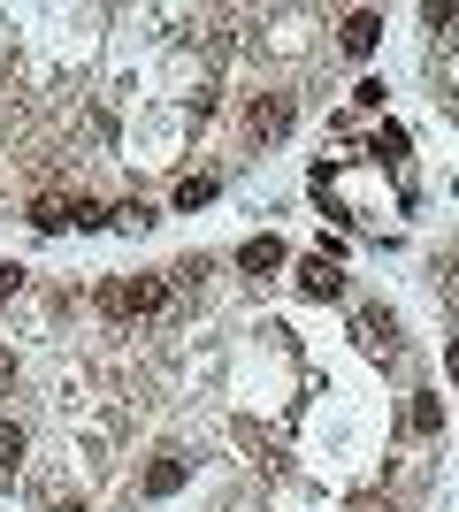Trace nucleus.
<instances>
[{
    "label": "nucleus",
    "instance_id": "f257e3e1",
    "mask_svg": "<svg viewBox=\"0 0 459 512\" xmlns=\"http://www.w3.org/2000/svg\"><path fill=\"white\" fill-rule=\"evenodd\" d=\"M100 306H108L115 321H146V314L169 306V283H161V276H115L108 291H100Z\"/></svg>",
    "mask_w": 459,
    "mask_h": 512
},
{
    "label": "nucleus",
    "instance_id": "f03ea898",
    "mask_svg": "<svg viewBox=\"0 0 459 512\" xmlns=\"http://www.w3.org/2000/svg\"><path fill=\"white\" fill-rule=\"evenodd\" d=\"M299 291H306V299H337V291H345V276H337V260H329V253L299 260Z\"/></svg>",
    "mask_w": 459,
    "mask_h": 512
},
{
    "label": "nucleus",
    "instance_id": "7ed1b4c3",
    "mask_svg": "<svg viewBox=\"0 0 459 512\" xmlns=\"http://www.w3.org/2000/svg\"><path fill=\"white\" fill-rule=\"evenodd\" d=\"M375 39H383V16H375V8L345 16V54H352V62H368V54H375Z\"/></svg>",
    "mask_w": 459,
    "mask_h": 512
},
{
    "label": "nucleus",
    "instance_id": "20e7f679",
    "mask_svg": "<svg viewBox=\"0 0 459 512\" xmlns=\"http://www.w3.org/2000/svg\"><path fill=\"white\" fill-rule=\"evenodd\" d=\"M238 268H245V276H268V268H284V237H245V245H238Z\"/></svg>",
    "mask_w": 459,
    "mask_h": 512
},
{
    "label": "nucleus",
    "instance_id": "39448f33",
    "mask_svg": "<svg viewBox=\"0 0 459 512\" xmlns=\"http://www.w3.org/2000/svg\"><path fill=\"white\" fill-rule=\"evenodd\" d=\"M245 123H253V138H284V130H291V100H253Z\"/></svg>",
    "mask_w": 459,
    "mask_h": 512
},
{
    "label": "nucleus",
    "instance_id": "423d86ee",
    "mask_svg": "<svg viewBox=\"0 0 459 512\" xmlns=\"http://www.w3.org/2000/svg\"><path fill=\"white\" fill-rule=\"evenodd\" d=\"M184 474H192L184 459H153V474H146V497H176V490H184Z\"/></svg>",
    "mask_w": 459,
    "mask_h": 512
},
{
    "label": "nucleus",
    "instance_id": "0eeeda50",
    "mask_svg": "<svg viewBox=\"0 0 459 512\" xmlns=\"http://www.w3.org/2000/svg\"><path fill=\"white\" fill-rule=\"evenodd\" d=\"M406 428H414V436H444V406L437 398H414V406H406Z\"/></svg>",
    "mask_w": 459,
    "mask_h": 512
},
{
    "label": "nucleus",
    "instance_id": "6e6552de",
    "mask_svg": "<svg viewBox=\"0 0 459 512\" xmlns=\"http://www.w3.org/2000/svg\"><path fill=\"white\" fill-rule=\"evenodd\" d=\"M115 207H100V199H69V230H108Z\"/></svg>",
    "mask_w": 459,
    "mask_h": 512
},
{
    "label": "nucleus",
    "instance_id": "1a4fd4ad",
    "mask_svg": "<svg viewBox=\"0 0 459 512\" xmlns=\"http://www.w3.org/2000/svg\"><path fill=\"white\" fill-rule=\"evenodd\" d=\"M31 230H69V199H31Z\"/></svg>",
    "mask_w": 459,
    "mask_h": 512
},
{
    "label": "nucleus",
    "instance_id": "9d476101",
    "mask_svg": "<svg viewBox=\"0 0 459 512\" xmlns=\"http://www.w3.org/2000/svg\"><path fill=\"white\" fill-rule=\"evenodd\" d=\"M207 199H215V176H184V184H176V207L184 214H199Z\"/></svg>",
    "mask_w": 459,
    "mask_h": 512
},
{
    "label": "nucleus",
    "instance_id": "9b49d317",
    "mask_svg": "<svg viewBox=\"0 0 459 512\" xmlns=\"http://www.w3.org/2000/svg\"><path fill=\"white\" fill-rule=\"evenodd\" d=\"M16 459H23V428L0 421V467H16Z\"/></svg>",
    "mask_w": 459,
    "mask_h": 512
},
{
    "label": "nucleus",
    "instance_id": "f8f14e48",
    "mask_svg": "<svg viewBox=\"0 0 459 512\" xmlns=\"http://www.w3.org/2000/svg\"><path fill=\"white\" fill-rule=\"evenodd\" d=\"M16 283H23V276H16V268H8V260H0V306L16 299Z\"/></svg>",
    "mask_w": 459,
    "mask_h": 512
},
{
    "label": "nucleus",
    "instance_id": "ddd939ff",
    "mask_svg": "<svg viewBox=\"0 0 459 512\" xmlns=\"http://www.w3.org/2000/svg\"><path fill=\"white\" fill-rule=\"evenodd\" d=\"M8 383H16V360H8V352H0V390H8Z\"/></svg>",
    "mask_w": 459,
    "mask_h": 512
},
{
    "label": "nucleus",
    "instance_id": "4468645a",
    "mask_svg": "<svg viewBox=\"0 0 459 512\" xmlns=\"http://www.w3.org/2000/svg\"><path fill=\"white\" fill-rule=\"evenodd\" d=\"M444 367H452V383H459V344H452V352H444Z\"/></svg>",
    "mask_w": 459,
    "mask_h": 512
},
{
    "label": "nucleus",
    "instance_id": "2eb2a0df",
    "mask_svg": "<svg viewBox=\"0 0 459 512\" xmlns=\"http://www.w3.org/2000/svg\"><path fill=\"white\" fill-rule=\"evenodd\" d=\"M54 512H85V505H54Z\"/></svg>",
    "mask_w": 459,
    "mask_h": 512
}]
</instances>
